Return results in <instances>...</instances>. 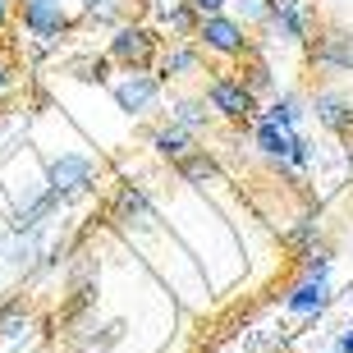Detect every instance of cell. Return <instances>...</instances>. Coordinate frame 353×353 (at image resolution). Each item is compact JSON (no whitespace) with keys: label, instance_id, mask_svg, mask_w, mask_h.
<instances>
[{"label":"cell","instance_id":"52a82bcc","mask_svg":"<svg viewBox=\"0 0 353 353\" xmlns=\"http://www.w3.org/2000/svg\"><path fill=\"white\" fill-rule=\"evenodd\" d=\"M307 60L321 74H353V32L344 28H316L307 37Z\"/></svg>","mask_w":353,"mask_h":353},{"label":"cell","instance_id":"4fadbf2b","mask_svg":"<svg viewBox=\"0 0 353 353\" xmlns=\"http://www.w3.org/2000/svg\"><path fill=\"white\" fill-rule=\"evenodd\" d=\"M307 115H316L326 133H353V97L344 88H321L307 101Z\"/></svg>","mask_w":353,"mask_h":353},{"label":"cell","instance_id":"d4e9b609","mask_svg":"<svg viewBox=\"0 0 353 353\" xmlns=\"http://www.w3.org/2000/svg\"><path fill=\"white\" fill-rule=\"evenodd\" d=\"M74 79L79 83H110V60H105V55L79 60V65H74Z\"/></svg>","mask_w":353,"mask_h":353},{"label":"cell","instance_id":"cb8c5ba5","mask_svg":"<svg viewBox=\"0 0 353 353\" xmlns=\"http://www.w3.org/2000/svg\"><path fill=\"white\" fill-rule=\"evenodd\" d=\"M316 239H321V225H316V216H303V221L294 225V230H285V248L294 252V257H299L303 248H312Z\"/></svg>","mask_w":353,"mask_h":353},{"label":"cell","instance_id":"4316f807","mask_svg":"<svg viewBox=\"0 0 353 353\" xmlns=\"http://www.w3.org/2000/svg\"><path fill=\"white\" fill-rule=\"evenodd\" d=\"M183 5H188L197 19H211V14H225V10H230V0H183Z\"/></svg>","mask_w":353,"mask_h":353},{"label":"cell","instance_id":"2e32d148","mask_svg":"<svg viewBox=\"0 0 353 353\" xmlns=\"http://www.w3.org/2000/svg\"><path fill=\"white\" fill-rule=\"evenodd\" d=\"M174 174H179L183 183H193V188H211V183H221L225 170H221V161L211 157L207 147H193L183 161H174Z\"/></svg>","mask_w":353,"mask_h":353},{"label":"cell","instance_id":"7a4b0ae2","mask_svg":"<svg viewBox=\"0 0 353 353\" xmlns=\"http://www.w3.org/2000/svg\"><path fill=\"white\" fill-rule=\"evenodd\" d=\"M202 97H207L211 115H221L234 129H248L252 119H262V101L248 92V83L239 79L234 69H216L207 79V88H202Z\"/></svg>","mask_w":353,"mask_h":353},{"label":"cell","instance_id":"484cf974","mask_svg":"<svg viewBox=\"0 0 353 353\" xmlns=\"http://www.w3.org/2000/svg\"><path fill=\"white\" fill-rule=\"evenodd\" d=\"M312 143H307V138H303L299 133V143H294V157H289V170H307V165H312Z\"/></svg>","mask_w":353,"mask_h":353},{"label":"cell","instance_id":"277c9868","mask_svg":"<svg viewBox=\"0 0 353 353\" xmlns=\"http://www.w3.org/2000/svg\"><path fill=\"white\" fill-rule=\"evenodd\" d=\"M197 51L202 55H216V60H248L257 46H252V28H243L234 14H211V19H197Z\"/></svg>","mask_w":353,"mask_h":353},{"label":"cell","instance_id":"e0dca14e","mask_svg":"<svg viewBox=\"0 0 353 353\" xmlns=\"http://www.w3.org/2000/svg\"><path fill=\"white\" fill-rule=\"evenodd\" d=\"M262 119H271V124H280V129L299 133L303 119H307V97H299V92H275L271 101H266Z\"/></svg>","mask_w":353,"mask_h":353},{"label":"cell","instance_id":"f546056e","mask_svg":"<svg viewBox=\"0 0 353 353\" xmlns=\"http://www.w3.org/2000/svg\"><path fill=\"white\" fill-rule=\"evenodd\" d=\"M14 14H19V5H14V0H0V32L14 23Z\"/></svg>","mask_w":353,"mask_h":353},{"label":"cell","instance_id":"7402d4cb","mask_svg":"<svg viewBox=\"0 0 353 353\" xmlns=\"http://www.w3.org/2000/svg\"><path fill=\"white\" fill-rule=\"evenodd\" d=\"M335 266V248H330V239H316L312 248L299 252V275H330Z\"/></svg>","mask_w":353,"mask_h":353},{"label":"cell","instance_id":"5b68a950","mask_svg":"<svg viewBox=\"0 0 353 353\" xmlns=\"http://www.w3.org/2000/svg\"><path fill=\"white\" fill-rule=\"evenodd\" d=\"M14 19L32 41H46V46H60L79 32V14L69 10L65 0H23Z\"/></svg>","mask_w":353,"mask_h":353},{"label":"cell","instance_id":"4dcf8cb0","mask_svg":"<svg viewBox=\"0 0 353 353\" xmlns=\"http://www.w3.org/2000/svg\"><path fill=\"white\" fill-rule=\"evenodd\" d=\"M14 5H23V0H14Z\"/></svg>","mask_w":353,"mask_h":353},{"label":"cell","instance_id":"9a60e30c","mask_svg":"<svg viewBox=\"0 0 353 353\" xmlns=\"http://www.w3.org/2000/svg\"><path fill=\"white\" fill-rule=\"evenodd\" d=\"M147 147H152L161 161H170V165H174V161H183V157H188V152L197 147V138L161 119V124H152V129H147Z\"/></svg>","mask_w":353,"mask_h":353},{"label":"cell","instance_id":"d6986e66","mask_svg":"<svg viewBox=\"0 0 353 353\" xmlns=\"http://www.w3.org/2000/svg\"><path fill=\"white\" fill-rule=\"evenodd\" d=\"M32 335V307L23 299L0 303V344H23Z\"/></svg>","mask_w":353,"mask_h":353},{"label":"cell","instance_id":"603a6c76","mask_svg":"<svg viewBox=\"0 0 353 353\" xmlns=\"http://www.w3.org/2000/svg\"><path fill=\"white\" fill-rule=\"evenodd\" d=\"M275 0H230V14H234L243 28H266Z\"/></svg>","mask_w":353,"mask_h":353},{"label":"cell","instance_id":"44dd1931","mask_svg":"<svg viewBox=\"0 0 353 353\" xmlns=\"http://www.w3.org/2000/svg\"><path fill=\"white\" fill-rule=\"evenodd\" d=\"M161 23L170 28V41H193L197 32V14L183 5V0H170L165 10H161Z\"/></svg>","mask_w":353,"mask_h":353},{"label":"cell","instance_id":"7c38bea8","mask_svg":"<svg viewBox=\"0 0 353 353\" xmlns=\"http://www.w3.org/2000/svg\"><path fill=\"white\" fill-rule=\"evenodd\" d=\"M252 147H257V157L271 165V170H289V157H294V143H299V133L280 129L271 119H252Z\"/></svg>","mask_w":353,"mask_h":353},{"label":"cell","instance_id":"6da1fadb","mask_svg":"<svg viewBox=\"0 0 353 353\" xmlns=\"http://www.w3.org/2000/svg\"><path fill=\"white\" fill-rule=\"evenodd\" d=\"M41 179H46V193H51L60 207H69V202L97 193V183H101V161L88 157V152H60V157L46 161Z\"/></svg>","mask_w":353,"mask_h":353},{"label":"cell","instance_id":"30bf717a","mask_svg":"<svg viewBox=\"0 0 353 353\" xmlns=\"http://www.w3.org/2000/svg\"><path fill=\"white\" fill-rule=\"evenodd\" d=\"M266 37L280 46H303L312 37V5L307 0H275L266 19Z\"/></svg>","mask_w":353,"mask_h":353},{"label":"cell","instance_id":"3957f363","mask_svg":"<svg viewBox=\"0 0 353 353\" xmlns=\"http://www.w3.org/2000/svg\"><path fill=\"white\" fill-rule=\"evenodd\" d=\"M161 46H165V37H161L152 23L124 19L119 28H110V41H105V60H110V65H119L124 74H133V69H152V65H157Z\"/></svg>","mask_w":353,"mask_h":353},{"label":"cell","instance_id":"ac0fdd59","mask_svg":"<svg viewBox=\"0 0 353 353\" xmlns=\"http://www.w3.org/2000/svg\"><path fill=\"white\" fill-rule=\"evenodd\" d=\"M37 252H41V239L37 234L10 230V234L0 239V257H5L14 271H37Z\"/></svg>","mask_w":353,"mask_h":353},{"label":"cell","instance_id":"ffe728a7","mask_svg":"<svg viewBox=\"0 0 353 353\" xmlns=\"http://www.w3.org/2000/svg\"><path fill=\"white\" fill-rule=\"evenodd\" d=\"M271 74H275V69L266 65L257 51H252L248 60H243V69H239V79L248 83V92L257 97V101H262V97H275V79H271Z\"/></svg>","mask_w":353,"mask_h":353},{"label":"cell","instance_id":"ba28073f","mask_svg":"<svg viewBox=\"0 0 353 353\" xmlns=\"http://www.w3.org/2000/svg\"><path fill=\"white\" fill-rule=\"evenodd\" d=\"M335 303V285L330 275H294V285L285 289V312L299 321H316Z\"/></svg>","mask_w":353,"mask_h":353},{"label":"cell","instance_id":"f1b7e54d","mask_svg":"<svg viewBox=\"0 0 353 353\" xmlns=\"http://www.w3.org/2000/svg\"><path fill=\"white\" fill-rule=\"evenodd\" d=\"M330 353H353V326H344L335 340H330Z\"/></svg>","mask_w":353,"mask_h":353},{"label":"cell","instance_id":"9c48e42d","mask_svg":"<svg viewBox=\"0 0 353 353\" xmlns=\"http://www.w3.org/2000/svg\"><path fill=\"white\" fill-rule=\"evenodd\" d=\"M110 221H115L119 230H129V234H152V230H157V202H152L147 188L124 183L115 193V202H110Z\"/></svg>","mask_w":353,"mask_h":353},{"label":"cell","instance_id":"8fae6325","mask_svg":"<svg viewBox=\"0 0 353 353\" xmlns=\"http://www.w3.org/2000/svg\"><path fill=\"white\" fill-rule=\"evenodd\" d=\"M202 69H207V55L197 51V41H170V46H161L152 74L161 83H188V79H202Z\"/></svg>","mask_w":353,"mask_h":353},{"label":"cell","instance_id":"83f0119b","mask_svg":"<svg viewBox=\"0 0 353 353\" xmlns=\"http://www.w3.org/2000/svg\"><path fill=\"white\" fill-rule=\"evenodd\" d=\"M10 92H14V65L5 60V55H0V101H5Z\"/></svg>","mask_w":353,"mask_h":353},{"label":"cell","instance_id":"8992f818","mask_svg":"<svg viewBox=\"0 0 353 353\" xmlns=\"http://www.w3.org/2000/svg\"><path fill=\"white\" fill-rule=\"evenodd\" d=\"M110 97H115V105L129 119H143V115H152V110L161 105L165 83H161L152 69H133V74H124V79L110 83Z\"/></svg>","mask_w":353,"mask_h":353},{"label":"cell","instance_id":"5bb4252c","mask_svg":"<svg viewBox=\"0 0 353 353\" xmlns=\"http://www.w3.org/2000/svg\"><path fill=\"white\" fill-rule=\"evenodd\" d=\"M165 124L193 133V138H197V133H207V124H211L207 97H202V92H174L170 101H165Z\"/></svg>","mask_w":353,"mask_h":353}]
</instances>
